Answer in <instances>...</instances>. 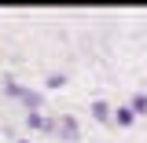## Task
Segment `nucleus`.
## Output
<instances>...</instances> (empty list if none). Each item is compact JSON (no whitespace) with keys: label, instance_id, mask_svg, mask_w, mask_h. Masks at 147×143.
Returning a JSON list of instances; mask_svg holds the SVG:
<instances>
[{"label":"nucleus","instance_id":"39448f33","mask_svg":"<svg viewBox=\"0 0 147 143\" xmlns=\"http://www.w3.org/2000/svg\"><path fill=\"white\" fill-rule=\"evenodd\" d=\"M132 121H136V117H132V110H129V107H114V110H110V125L132 128Z\"/></svg>","mask_w":147,"mask_h":143},{"label":"nucleus","instance_id":"423d86ee","mask_svg":"<svg viewBox=\"0 0 147 143\" xmlns=\"http://www.w3.org/2000/svg\"><path fill=\"white\" fill-rule=\"evenodd\" d=\"M125 107L132 110V117H140V114H147V92H132V99H129Z\"/></svg>","mask_w":147,"mask_h":143},{"label":"nucleus","instance_id":"f257e3e1","mask_svg":"<svg viewBox=\"0 0 147 143\" xmlns=\"http://www.w3.org/2000/svg\"><path fill=\"white\" fill-rule=\"evenodd\" d=\"M0 92L7 95V99H15V103H22L26 107V114L30 110H40L44 107V92H37V88H26V85H18L11 73H4L0 77Z\"/></svg>","mask_w":147,"mask_h":143},{"label":"nucleus","instance_id":"20e7f679","mask_svg":"<svg viewBox=\"0 0 147 143\" xmlns=\"http://www.w3.org/2000/svg\"><path fill=\"white\" fill-rule=\"evenodd\" d=\"M110 110H114V107H110L107 99H92V107H88V114H92V117H96V121H99V125H110Z\"/></svg>","mask_w":147,"mask_h":143},{"label":"nucleus","instance_id":"0eeeda50","mask_svg":"<svg viewBox=\"0 0 147 143\" xmlns=\"http://www.w3.org/2000/svg\"><path fill=\"white\" fill-rule=\"evenodd\" d=\"M44 88H52V92L66 88V73H48V77H44Z\"/></svg>","mask_w":147,"mask_h":143},{"label":"nucleus","instance_id":"6e6552de","mask_svg":"<svg viewBox=\"0 0 147 143\" xmlns=\"http://www.w3.org/2000/svg\"><path fill=\"white\" fill-rule=\"evenodd\" d=\"M15 143H33V140H15Z\"/></svg>","mask_w":147,"mask_h":143},{"label":"nucleus","instance_id":"7ed1b4c3","mask_svg":"<svg viewBox=\"0 0 147 143\" xmlns=\"http://www.w3.org/2000/svg\"><path fill=\"white\" fill-rule=\"evenodd\" d=\"M26 128H30V132H44V136H55V114H40V110H30V114H26Z\"/></svg>","mask_w":147,"mask_h":143},{"label":"nucleus","instance_id":"f03ea898","mask_svg":"<svg viewBox=\"0 0 147 143\" xmlns=\"http://www.w3.org/2000/svg\"><path fill=\"white\" fill-rule=\"evenodd\" d=\"M55 140H63V143L81 140V125H77L74 114H55Z\"/></svg>","mask_w":147,"mask_h":143}]
</instances>
